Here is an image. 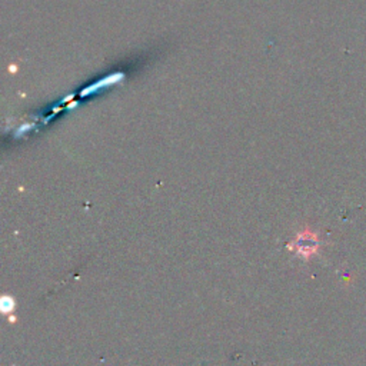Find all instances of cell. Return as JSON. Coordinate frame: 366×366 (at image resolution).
I'll list each match as a JSON object with an SVG mask.
<instances>
[{
    "label": "cell",
    "mask_w": 366,
    "mask_h": 366,
    "mask_svg": "<svg viewBox=\"0 0 366 366\" xmlns=\"http://www.w3.org/2000/svg\"><path fill=\"white\" fill-rule=\"evenodd\" d=\"M316 238L312 233H303L296 241V250H298V253L303 255V256H309L310 253H313L316 250Z\"/></svg>",
    "instance_id": "obj_1"
},
{
    "label": "cell",
    "mask_w": 366,
    "mask_h": 366,
    "mask_svg": "<svg viewBox=\"0 0 366 366\" xmlns=\"http://www.w3.org/2000/svg\"><path fill=\"white\" fill-rule=\"evenodd\" d=\"M0 306H2V312H5V313L12 312L15 309V300L12 299L10 296H3L2 302H0Z\"/></svg>",
    "instance_id": "obj_2"
}]
</instances>
